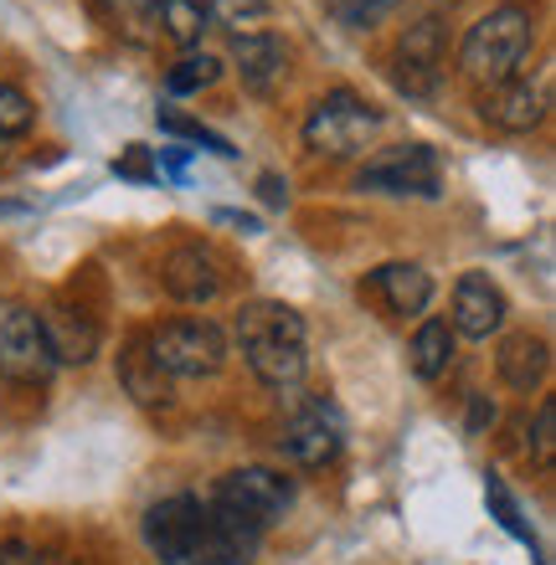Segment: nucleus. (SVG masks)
I'll list each match as a JSON object with an SVG mask.
<instances>
[{
    "label": "nucleus",
    "mask_w": 556,
    "mask_h": 565,
    "mask_svg": "<svg viewBox=\"0 0 556 565\" xmlns=\"http://www.w3.org/2000/svg\"><path fill=\"white\" fill-rule=\"evenodd\" d=\"M160 129H166V135H181V139H191V145H207L211 154H222V160H232V154H238V149L227 145V139L217 135V129H207V124L186 119L181 108H160Z\"/></svg>",
    "instance_id": "nucleus-24"
},
{
    "label": "nucleus",
    "mask_w": 556,
    "mask_h": 565,
    "mask_svg": "<svg viewBox=\"0 0 556 565\" xmlns=\"http://www.w3.org/2000/svg\"><path fill=\"white\" fill-rule=\"evenodd\" d=\"M217 77H222V62L211 57V52H186V57L166 73V93L170 98H186V93L211 88Z\"/></svg>",
    "instance_id": "nucleus-22"
},
{
    "label": "nucleus",
    "mask_w": 556,
    "mask_h": 565,
    "mask_svg": "<svg viewBox=\"0 0 556 565\" xmlns=\"http://www.w3.org/2000/svg\"><path fill=\"white\" fill-rule=\"evenodd\" d=\"M104 11H114V15H150L160 0H98Z\"/></svg>",
    "instance_id": "nucleus-31"
},
{
    "label": "nucleus",
    "mask_w": 556,
    "mask_h": 565,
    "mask_svg": "<svg viewBox=\"0 0 556 565\" xmlns=\"http://www.w3.org/2000/svg\"><path fill=\"white\" fill-rule=\"evenodd\" d=\"M160 164H170V175L186 170V149H160Z\"/></svg>",
    "instance_id": "nucleus-33"
},
{
    "label": "nucleus",
    "mask_w": 556,
    "mask_h": 565,
    "mask_svg": "<svg viewBox=\"0 0 556 565\" xmlns=\"http://www.w3.org/2000/svg\"><path fill=\"white\" fill-rule=\"evenodd\" d=\"M36 329H42V344L52 365H88L98 355V344H104V329L93 319L83 303L73 298H46L42 309H36Z\"/></svg>",
    "instance_id": "nucleus-8"
},
{
    "label": "nucleus",
    "mask_w": 556,
    "mask_h": 565,
    "mask_svg": "<svg viewBox=\"0 0 556 565\" xmlns=\"http://www.w3.org/2000/svg\"><path fill=\"white\" fill-rule=\"evenodd\" d=\"M36 119V104L15 83H0V139H21Z\"/></svg>",
    "instance_id": "nucleus-25"
},
{
    "label": "nucleus",
    "mask_w": 556,
    "mask_h": 565,
    "mask_svg": "<svg viewBox=\"0 0 556 565\" xmlns=\"http://www.w3.org/2000/svg\"><path fill=\"white\" fill-rule=\"evenodd\" d=\"M160 288H166L176 303H211L222 294V268L217 257L201 247V242H186L160 263Z\"/></svg>",
    "instance_id": "nucleus-15"
},
{
    "label": "nucleus",
    "mask_w": 556,
    "mask_h": 565,
    "mask_svg": "<svg viewBox=\"0 0 556 565\" xmlns=\"http://www.w3.org/2000/svg\"><path fill=\"white\" fill-rule=\"evenodd\" d=\"M340 447H346V422L335 412L325 396H300L294 412L284 417L279 427V452H284L294 468H331L340 458Z\"/></svg>",
    "instance_id": "nucleus-5"
},
{
    "label": "nucleus",
    "mask_w": 556,
    "mask_h": 565,
    "mask_svg": "<svg viewBox=\"0 0 556 565\" xmlns=\"http://www.w3.org/2000/svg\"><path fill=\"white\" fill-rule=\"evenodd\" d=\"M546 365H552V344H546L542 334L521 329V334H505V340H500L495 371L511 391H536L546 381Z\"/></svg>",
    "instance_id": "nucleus-18"
},
{
    "label": "nucleus",
    "mask_w": 556,
    "mask_h": 565,
    "mask_svg": "<svg viewBox=\"0 0 556 565\" xmlns=\"http://www.w3.org/2000/svg\"><path fill=\"white\" fill-rule=\"evenodd\" d=\"M52 371L57 365H52V355H46V344H42L36 309H27V303L0 309V375L15 381V386H46Z\"/></svg>",
    "instance_id": "nucleus-9"
},
{
    "label": "nucleus",
    "mask_w": 556,
    "mask_h": 565,
    "mask_svg": "<svg viewBox=\"0 0 556 565\" xmlns=\"http://www.w3.org/2000/svg\"><path fill=\"white\" fill-rule=\"evenodd\" d=\"M207 21H217L222 31L232 36H258V31H269V0H211L207 6Z\"/></svg>",
    "instance_id": "nucleus-21"
},
{
    "label": "nucleus",
    "mask_w": 556,
    "mask_h": 565,
    "mask_svg": "<svg viewBox=\"0 0 556 565\" xmlns=\"http://www.w3.org/2000/svg\"><path fill=\"white\" fill-rule=\"evenodd\" d=\"M155 11H160V26H166L170 42H181V46L201 42V31H207V6L201 0H160Z\"/></svg>",
    "instance_id": "nucleus-23"
},
{
    "label": "nucleus",
    "mask_w": 556,
    "mask_h": 565,
    "mask_svg": "<svg viewBox=\"0 0 556 565\" xmlns=\"http://www.w3.org/2000/svg\"><path fill=\"white\" fill-rule=\"evenodd\" d=\"M397 0H331V11L340 26H371L376 15H387Z\"/></svg>",
    "instance_id": "nucleus-28"
},
{
    "label": "nucleus",
    "mask_w": 556,
    "mask_h": 565,
    "mask_svg": "<svg viewBox=\"0 0 556 565\" xmlns=\"http://www.w3.org/2000/svg\"><path fill=\"white\" fill-rule=\"evenodd\" d=\"M238 344L248 371L269 391H300L304 371H310V329H304L300 309L284 298H253L238 309Z\"/></svg>",
    "instance_id": "nucleus-1"
},
{
    "label": "nucleus",
    "mask_w": 556,
    "mask_h": 565,
    "mask_svg": "<svg viewBox=\"0 0 556 565\" xmlns=\"http://www.w3.org/2000/svg\"><path fill=\"white\" fill-rule=\"evenodd\" d=\"M217 222H232V226H242V232H258L253 216H238V211H217Z\"/></svg>",
    "instance_id": "nucleus-34"
},
{
    "label": "nucleus",
    "mask_w": 556,
    "mask_h": 565,
    "mask_svg": "<svg viewBox=\"0 0 556 565\" xmlns=\"http://www.w3.org/2000/svg\"><path fill=\"white\" fill-rule=\"evenodd\" d=\"M232 62H238V73H242V88L258 93V98H269V93L284 83V73H289V52H284V42H279L273 31L242 36V42L232 46Z\"/></svg>",
    "instance_id": "nucleus-17"
},
{
    "label": "nucleus",
    "mask_w": 556,
    "mask_h": 565,
    "mask_svg": "<svg viewBox=\"0 0 556 565\" xmlns=\"http://www.w3.org/2000/svg\"><path fill=\"white\" fill-rule=\"evenodd\" d=\"M381 129V114H376L366 98H356L350 88H335L325 93L310 119H304V145L315 154H331V160H346L356 149H366V139Z\"/></svg>",
    "instance_id": "nucleus-4"
},
{
    "label": "nucleus",
    "mask_w": 556,
    "mask_h": 565,
    "mask_svg": "<svg viewBox=\"0 0 556 565\" xmlns=\"http://www.w3.org/2000/svg\"><path fill=\"white\" fill-rule=\"evenodd\" d=\"M150 154H155V149H145V145H129V154H124V160L114 164V170H119L124 180H155V175H160V164H155Z\"/></svg>",
    "instance_id": "nucleus-30"
},
{
    "label": "nucleus",
    "mask_w": 556,
    "mask_h": 565,
    "mask_svg": "<svg viewBox=\"0 0 556 565\" xmlns=\"http://www.w3.org/2000/svg\"><path fill=\"white\" fill-rule=\"evenodd\" d=\"M391 77L397 88L412 93V98H433L438 83H443V26L433 15L407 26V36L397 42V62H391Z\"/></svg>",
    "instance_id": "nucleus-12"
},
{
    "label": "nucleus",
    "mask_w": 556,
    "mask_h": 565,
    "mask_svg": "<svg viewBox=\"0 0 556 565\" xmlns=\"http://www.w3.org/2000/svg\"><path fill=\"white\" fill-rule=\"evenodd\" d=\"M119 386L129 391L139 406H170V375L155 365L145 334H135V340L124 344V355H119Z\"/></svg>",
    "instance_id": "nucleus-19"
},
{
    "label": "nucleus",
    "mask_w": 556,
    "mask_h": 565,
    "mask_svg": "<svg viewBox=\"0 0 556 565\" xmlns=\"http://www.w3.org/2000/svg\"><path fill=\"white\" fill-rule=\"evenodd\" d=\"M201 520H207V504L191 499V493H176V499L150 504L145 509V545H150V555L160 565H191Z\"/></svg>",
    "instance_id": "nucleus-11"
},
{
    "label": "nucleus",
    "mask_w": 556,
    "mask_h": 565,
    "mask_svg": "<svg viewBox=\"0 0 556 565\" xmlns=\"http://www.w3.org/2000/svg\"><path fill=\"white\" fill-rule=\"evenodd\" d=\"M531 36H536V15H531L526 6H500V11L480 15V21L464 31L459 73H464L474 88H495V83L515 77V67L526 62Z\"/></svg>",
    "instance_id": "nucleus-2"
},
{
    "label": "nucleus",
    "mask_w": 556,
    "mask_h": 565,
    "mask_svg": "<svg viewBox=\"0 0 556 565\" xmlns=\"http://www.w3.org/2000/svg\"><path fill=\"white\" fill-rule=\"evenodd\" d=\"M258 191H263V201H269V206H289V185L279 175H263V180H258Z\"/></svg>",
    "instance_id": "nucleus-32"
},
{
    "label": "nucleus",
    "mask_w": 556,
    "mask_h": 565,
    "mask_svg": "<svg viewBox=\"0 0 556 565\" xmlns=\"http://www.w3.org/2000/svg\"><path fill=\"white\" fill-rule=\"evenodd\" d=\"M531 458H536V468H552L556 462V402L552 396L536 406V422H531Z\"/></svg>",
    "instance_id": "nucleus-26"
},
{
    "label": "nucleus",
    "mask_w": 556,
    "mask_h": 565,
    "mask_svg": "<svg viewBox=\"0 0 556 565\" xmlns=\"http://www.w3.org/2000/svg\"><path fill=\"white\" fill-rule=\"evenodd\" d=\"M480 119L500 135H526L546 119V83H526V77H505L495 88H484Z\"/></svg>",
    "instance_id": "nucleus-14"
},
{
    "label": "nucleus",
    "mask_w": 556,
    "mask_h": 565,
    "mask_svg": "<svg viewBox=\"0 0 556 565\" xmlns=\"http://www.w3.org/2000/svg\"><path fill=\"white\" fill-rule=\"evenodd\" d=\"M145 344L170 381H207L227 365V334L211 319H170V324L150 329Z\"/></svg>",
    "instance_id": "nucleus-3"
},
{
    "label": "nucleus",
    "mask_w": 556,
    "mask_h": 565,
    "mask_svg": "<svg viewBox=\"0 0 556 565\" xmlns=\"http://www.w3.org/2000/svg\"><path fill=\"white\" fill-rule=\"evenodd\" d=\"M505 313H511L505 309V294H500V282L490 273H464V278L453 282V319H449L453 334L490 340V334H500Z\"/></svg>",
    "instance_id": "nucleus-13"
},
{
    "label": "nucleus",
    "mask_w": 556,
    "mask_h": 565,
    "mask_svg": "<svg viewBox=\"0 0 556 565\" xmlns=\"http://www.w3.org/2000/svg\"><path fill=\"white\" fill-rule=\"evenodd\" d=\"M356 185L361 191H381V195H422L428 201L443 185V160L428 145H391L361 164Z\"/></svg>",
    "instance_id": "nucleus-6"
},
{
    "label": "nucleus",
    "mask_w": 556,
    "mask_h": 565,
    "mask_svg": "<svg viewBox=\"0 0 556 565\" xmlns=\"http://www.w3.org/2000/svg\"><path fill=\"white\" fill-rule=\"evenodd\" d=\"M258 551H263V524L242 520L238 509L207 499V520L196 535L191 565H253Z\"/></svg>",
    "instance_id": "nucleus-10"
},
{
    "label": "nucleus",
    "mask_w": 556,
    "mask_h": 565,
    "mask_svg": "<svg viewBox=\"0 0 556 565\" xmlns=\"http://www.w3.org/2000/svg\"><path fill=\"white\" fill-rule=\"evenodd\" d=\"M453 344H459V334L449 329V319H422L418 334H412V375L438 381L453 365Z\"/></svg>",
    "instance_id": "nucleus-20"
},
{
    "label": "nucleus",
    "mask_w": 556,
    "mask_h": 565,
    "mask_svg": "<svg viewBox=\"0 0 556 565\" xmlns=\"http://www.w3.org/2000/svg\"><path fill=\"white\" fill-rule=\"evenodd\" d=\"M0 565H57V555L31 545V540H6L0 545Z\"/></svg>",
    "instance_id": "nucleus-29"
},
{
    "label": "nucleus",
    "mask_w": 556,
    "mask_h": 565,
    "mask_svg": "<svg viewBox=\"0 0 556 565\" xmlns=\"http://www.w3.org/2000/svg\"><path fill=\"white\" fill-rule=\"evenodd\" d=\"M484 499H490V509L500 514V524H505V530H511L515 540H526L531 551H536V540H531V530L521 524V509H515V499L505 493V483H500V478H490V483H484Z\"/></svg>",
    "instance_id": "nucleus-27"
},
{
    "label": "nucleus",
    "mask_w": 556,
    "mask_h": 565,
    "mask_svg": "<svg viewBox=\"0 0 556 565\" xmlns=\"http://www.w3.org/2000/svg\"><path fill=\"white\" fill-rule=\"evenodd\" d=\"M366 294L381 298V309L391 319H412L433 303V278L418 268V263H381V268L366 278Z\"/></svg>",
    "instance_id": "nucleus-16"
},
{
    "label": "nucleus",
    "mask_w": 556,
    "mask_h": 565,
    "mask_svg": "<svg viewBox=\"0 0 556 565\" xmlns=\"http://www.w3.org/2000/svg\"><path fill=\"white\" fill-rule=\"evenodd\" d=\"M211 499L269 530V524L284 520L289 504H294V478H284L279 468H232V473L217 478Z\"/></svg>",
    "instance_id": "nucleus-7"
}]
</instances>
